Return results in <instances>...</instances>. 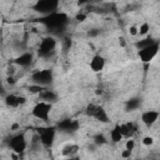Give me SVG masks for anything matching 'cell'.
Returning a JSON list of instances; mask_svg holds the SVG:
<instances>
[{
    "instance_id": "1",
    "label": "cell",
    "mask_w": 160,
    "mask_h": 160,
    "mask_svg": "<svg viewBox=\"0 0 160 160\" xmlns=\"http://www.w3.org/2000/svg\"><path fill=\"white\" fill-rule=\"evenodd\" d=\"M40 22L44 24L48 29H52V30L61 29L68 22V15L64 12H60V11H55L46 16H42L40 19Z\"/></svg>"
},
{
    "instance_id": "2",
    "label": "cell",
    "mask_w": 160,
    "mask_h": 160,
    "mask_svg": "<svg viewBox=\"0 0 160 160\" xmlns=\"http://www.w3.org/2000/svg\"><path fill=\"white\" fill-rule=\"evenodd\" d=\"M56 45H58V41L55 38L52 36H46L41 40L40 45H39V49H38V54L40 58H50L54 52H55V49H56Z\"/></svg>"
},
{
    "instance_id": "3",
    "label": "cell",
    "mask_w": 160,
    "mask_h": 160,
    "mask_svg": "<svg viewBox=\"0 0 160 160\" xmlns=\"http://www.w3.org/2000/svg\"><path fill=\"white\" fill-rule=\"evenodd\" d=\"M38 135L40 138V142L44 148H51L55 141L56 128L55 126H44L38 129Z\"/></svg>"
},
{
    "instance_id": "4",
    "label": "cell",
    "mask_w": 160,
    "mask_h": 160,
    "mask_svg": "<svg viewBox=\"0 0 160 160\" xmlns=\"http://www.w3.org/2000/svg\"><path fill=\"white\" fill-rule=\"evenodd\" d=\"M52 71L49 69H42V70H36L31 74V80L34 81V84L41 85L48 88V85H50L52 82Z\"/></svg>"
},
{
    "instance_id": "5",
    "label": "cell",
    "mask_w": 160,
    "mask_h": 160,
    "mask_svg": "<svg viewBox=\"0 0 160 160\" xmlns=\"http://www.w3.org/2000/svg\"><path fill=\"white\" fill-rule=\"evenodd\" d=\"M51 108L52 105L49 104V102H45V101H40L38 102L32 110H31V114L34 118L41 120V121H49V116H50V112H51Z\"/></svg>"
},
{
    "instance_id": "6",
    "label": "cell",
    "mask_w": 160,
    "mask_h": 160,
    "mask_svg": "<svg viewBox=\"0 0 160 160\" xmlns=\"http://www.w3.org/2000/svg\"><path fill=\"white\" fill-rule=\"evenodd\" d=\"M9 148L15 152V154H22L26 148H28V141H26V138L24 134H16L14 136L10 138V141H9Z\"/></svg>"
},
{
    "instance_id": "7",
    "label": "cell",
    "mask_w": 160,
    "mask_h": 160,
    "mask_svg": "<svg viewBox=\"0 0 160 160\" xmlns=\"http://www.w3.org/2000/svg\"><path fill=\"white\" fill-rule=\"evenodd\" d=\"M159 49H160V44H159L158 41H155V42L151 44L150 46H148V48L140 50V51H139V58H140V60H141L142 62H145V64H149V62L158 55Z\"/></svg>"
},
{
    "instance_id": "8",
    "label": "cell",
    "mask_w": 160,
    "mask_h": 160,
    "mask_svg": "<svg viewBox=\"0 0 160 160\" xmlns=\"http://www.w3.org/2000/svg\"><path fill=\"white\" fill-rule=\"evenodd\" d=\"M59 6V2L58 1H54V0H41V1H38L35 4V10L44 14V16L51 14V12H55L56 9Z\"/></svg>"
},
{
    "instance_id": "9",
    "label": "cell",
    "mask_w": 160,
    "mask_h": 160,
    "mask_svg": "<svg viewBox=\"0 0 160 160\" xmlns=\"http://www.w3.org/2000/svg\"><path fill=\"white\" fill-rule=\"evenodd\" d=\"M159 116H160L159 111H156V110H146V111H144L141 114V122L145 126L150 128V126H152L158 121Z\"/></svg>"
},
{
    "instance_id": "10",
    "label": "cell",
    "mask_w": 160,
    "mask_h": 160,
    "mask_svg": "<svg viewBox=\"0 0 160 160\" xmlns=\"http://www.w3.org/2000/svg\"><path fill=\"white\" fill-rule=\"evenodd\" d=\"M105 68V59L101 55H94L90 60V69L94 72H100Z\"/></svg>"
},
{
    "instance_id": "11",
    "label": "cell",
    "mask_w": 160,
    "mask_h": 160,
    "mask_svg": "<svg viewBox=\"0 0 160 160\" xmlns=\"http://www.w3.org/2000/svg\"><path fill=\"white\" fill-rule=\"evenodd\" d=\"M32 59H34V56H32L31 52H22L21 55H19V56L14 60V62H15L16 65L21 66V68H26V66H29V65L32 62Z\"/></svg>"
},
{
    "instance_id": "12",
    "label": "cell",
    "mask_w": 160,
    "mask_h": 160,
    "mask_svg": "<svg viewBox=\"0 0 160 160\" xmlns=\"http://www.w3.org/2000/svg\"><path fill=\"white\" fill-rule=\"evenodd\" d=\"M40 99L42 100V101H45V102H49V104H52L54 101H56V99H58V95H56V92L55 91H52V90H50V89H45L40 95Z\"/></svg>"
},
{
    "instance_id": "13",
    "label": "cell",
    "mask_w": 160,
    "mask_h": 160,
    "mask_svg": "<svg viewBox=\"0 0 160 160\" xmlns=\"http://www.w3.org/2000/svg\"><path fill=\"white\" fill-rule=\"evenodd\" d=\"M4 101L8 108H18V106H20V95L8 94L4 98Z\"/></svg>"
},
{
    "instance_id": "14",
    "label": "cell",
    "mask_w": 160,
    "mask_h": 160,
    "mask_svg": "<svg viewBox=\"0 0 160 160\" xmlns=\"http://www.w3.org/2000/svg\"><path fill=\"white\" fill-rule=\"evenodd\" d=\"M79 150H80L79 145H76V144H68V145H65L62 148L61 154L64 156H66V158H70V156H75Z\"/></svg>"
},
{
    "instance_id": "15",
    "label": "cell",
    "mask_w": 160,
    "mask_h": 160,
    "mask_svg": "<svg viewBox=\"0 0 160 160\" xmlns=\"http://www.w3.org/2000/svg\"><path fill=\"white\" fill-rule=\"evenodd\" d=\"M110 139H111V141H112V142H120V141L124 139L122 134L120 132L119 122H118V124H115V126L111 129V131H110Z\"/></svg>"
},
{
    "instance_id": "16",
    "label": "cell",
    "mask_w": 160,
    "mask_h": 160,
    "mask_svg": "<svg viewBox=\"0 0 160 160\" xmlns=\"http://www.w3.org/2000/svg\"><path fill=\"white\" fill-rule=\"evenodd\" d=\"M94 119H96V120L100 121V122H109V116H108V114H106V110H105L101 105L98 106V110H96V112H95Z\"/></svg>"
},
{
    "instance_id": "17",
    "label": "cell",
    "mask_w": 160,
    "mask_h": 160,
    "mask_svg": "<svg viewBox=\"0 0 160 160\" xmlns=\"http://www.w3.org/2000/svg\"><path fill=\"white\" fill-rule=\"evenodd\" d=\"M141 104V100L139 98H131L129 100H126L125 102V110L126 111H132V110H136Z\"/></svg>"
},
{
    "instance_id": "18",
    "label": "cell",
    "mask_w": 160,
    "mask_h": 160,
    "mask_svg": "<svg viewBox=\"0 0 160 160\" xmlns=\"http://www.w3.org/2000/svg\"><path fill=\"white\" fill-rule=\"evenodd\" d=\"M154 42H155V40H152L151 38H144V39L138 40V41L135 42V48L140 51V50H142V49H145V48L150 46V45H151V44H154Z\"/></svg>"
},
{
    "instance_id": "19",
    "label": "cell",
    "mask_w": 160,
    "mask_h": 160,
    "mask_svg": "<svg viewBox=\"0 0 160 160\" xmlns=\"http://www.w3.org/2000/svg\"><path fill=\"white\" fill-rule=\"evenodd\" d=\"M58 129L60 131H72V120L71 119H65V120H61L59 124H58Z\"/></svg>"
},
{
    "instance_id": "20",
    "label": "cell",
    "mask_w": 160,
    "mask_h": 160,
    "mask_svg": "<svg viewBox=\"0 0 160 160\" xmlns=\"http://www.w3.org/2000/svg\"><path fill=\"white\" fill-rule=\"evenodd\" d=\"M46 88L45 86H41V85H38V84H31V85H29V88H28V90H29V92L30 94H38V95H40L44 90H45Z\"/></svg>"
},
{
    "instance_id": "21",
    "label": "cell",
    "mask_w": 160,
    "mask_h": 160,
    "mask_svg": "<svg viewBox=\"0 0 160 160\" xmlns=\"http://www.w3.org/2000/svg\"><path fill=\"white\" fill-rule=\"evenodd\" d=\"M98 106H99V105H95V104H92V102L88 104L86 108H85V115H86V116H90V118H94V116H95V112H96V110H98Z\"/></svg>"
},
{
    "instance_id": "22",
    "label": "cell",
    "mask_w": 160,
    "mask_h": 160,
    "mask_svg": "<svg viewBox=\"0 0 160 160\" xmlns=\"http://www.w3.org/2000/svg\"><path fill=\"white\" fill-rule=\"evenodd\" d=\"M92 141H94V144H95L96 146H101V145H104V144L108 142V140H106V138H105L104 134H96V135L92 138Z\"/></svg>"
},
{
    "instance_id": "23",
    "label": "cell",
    "mask_w": 160,
    "mask_h": 160,
    "mask_svg": "<svg viewBox=\"0 0 160 160\" xmlns=\"http://www.w3.org/2000/svg\"><path fill=\"white\" fill-rule=\"evenodd\" d=\"M149 30H150V25L148 24V22H142L141 25H140V28H139V35H146L148 32H149Z\"/></svg>"
},
{
    "instance_id": "24",
    "label": "cell",
    "mask_w": 160,
    "mask_h": 160,
    "mask_svg": "<svg viewBox=\"0 0 160 160\" xmlns=\"http://www.w3.org/2000/svg\"><path fill=\"white\" fill-rule=\"evenodd\" d=\"M135 140L131 138V139H128L126 140V142H125V149H128V150H130V151H132L134 149H135Z\"/></svg>"
},
{
    "instance_id": "25",
    "label": "cell",
    "mask_w": 160,
    "mask_h": 160,
    "mask_svg": "<svg viewBox=\"0 0 160 160\" xmlns=\"http://www.w3.org/2000/svg\"><path fill=\"white\" fill-rule=\"evenodd\" d=\"M142 144L145 146H151L154 144V138L152 136H144L142 138Z\"/></svg>"
},
{
    "instance_id": "26",
    "label": "cell",
    "mask_w": 160,
    "mask_h": 160,
    "mask_svg": "<svg viewBox=\"0 0 160 160\" xmlns=\"http://www.w3.org/2000/svg\"><path fill=\"white\" fill-rule=\"evenodd\" d=\"M75 20H76V21H79V22H84V21L86 20V14H84V12L79 11V12L75 15Z\"/></svg>"
},
{
    "instance_id": "27",
    "label": "cell",
    "mask_w": 160,
    "mask_h": 160,
    "mask_svg": "<svg viewBox=\"0 0 160 160\" xmlns=\"http://www.w3.org/2000/svg\"><path fill=\"white\" fill-rule=\"evenodd\" d=\"M129 34H130L131 36H136V35H139V28H136L135 25L130 26V28H129Z\"/></svg>"
},
{
    "instance_id": "28",
    "label": "cell",
    "mask_w": 160,
    "mask_h": 160,
    "mask_svg": "<svg viewBox=\"0 0 160 160\" xmlns=\"http://www.w3.org/2000/svg\"><path fill=\"white\" fill-rule=\"evenodd\" d=\"M131 154H132V151H130V150L125 149V150H122V151H121V158H122V159H129V158L131 156Z\"/></svg>"
},
{
    "instance_id": "29",
    "label": "cell",
    "mask_w": 160,
    "mask_h": 160,
    "mask_svg": "<svg viewBox=\"0 0 160 160\" xmlns=\"http://www.w3.org/2000/svg\"><path fill=\"white\" fill-rule=\"evenodd\" d=\"M99 32H100V30H98V29H91L88 34H89V36H96V35H99Z\"/></svg>"
},
{
    "instance_id": "30",
    "label": "cell",
    "mask_w": 160,
    "mask_h": 160,
    "mask_svg": "<svg viewBox=\"0 0 160 160\" xmlns=\"http://www.w3.org/2000/svg\"><path fill=\"white\" fill-rule=\"evenodd\" d=\"M15 82H16V80H15V78H14V76H11V75H10V76H8V84H9V85H14Z\"/></svg>"
},
{
    "instance_id": "31",
    "label": "cell",
    "mask_w": 160,
    "mask_h": 160,
    "mask_svg": "<svg viewBox=\"0 0 160 160\" xmlns=\"http://www.w3.org/2000/svg\"><path fill=\"white\" fill-rule=\"evenodd\" d=\"M66 160H80V158H79V156H76V155H75V156H70V158H68V159H66Z\"/></svg>"
},
{
    "instance_id": "32",
    "label": "cell",
    "mask_w": 160,
    "mask_h": 160,
    "mask_svg": "<svg viewBox=\"0 0 160 160\" xmlns=\"http://www.w3.org/2000/svg\"><path fill=\"white\" fill-rule=\"evenodd\" d=\"M18 128H19V125H18V124H14V125L11 126V130H16Z\"/></svg>"
},
{
    "instance_id": "33",
    "label": "cell",
    "mask_w": 160,
    "mask_h": 160,
    "mask_svg": "<svg viewBox=\"0 0 160 160\" xmlns=\"http://www.w3.org/2000/svg\"><path fill=\"white\" fill-rule=\"evenodd\" d=\"M120 44H121L122 46H125V41H124V39H122V38H120Z\"/></svg>"
},
{
    "instance_id": "34",
    "label": "cell",
    "mask_w": 160,
    "mask_h": 160,
    "mask_svg": "<svg viewBox=\"0 0 160 160\" xmlns=\"http://www.w3.org/2000/svg\"><path fill=\"white\" fill-rule=\"evenodd\" d=\"M95 92H96V94H98V95H99V94H102V90H100V89H98V90H96V91H95Z\"/></svg>"
},
{
    "instance_id": "35",
    "label": "cell",
    "mask_w": 160,
    "mask_h": 160,
    "mask_svg": "<svg viewBox=\"0 0 160 160\" xmlns=\"http://www.w3.org/2000/svg\"><path fill=\"white\" fill-rule=\"evenodd\" d=\"M152 160H160V159H152Z\"/></svg>"
},
{
    "instance_id": "36",
    "label": "cell",
    "mask_w": 160,
    "mask_h": 160,
    "mask_svg": "<svg viewBox=\"0 0 160 160\" xmlns=\"http://www.w3.org/2000/svg\"><path fill=\"white\" fill-rule=\"evenodd\" d=\"M135 160H140V159H135Z\"/></svg>"
}]
</instances>
